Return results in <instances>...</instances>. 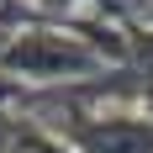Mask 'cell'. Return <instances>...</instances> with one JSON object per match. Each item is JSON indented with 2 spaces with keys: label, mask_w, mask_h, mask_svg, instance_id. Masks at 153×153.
Returning a JSON list of instances; mask_svg holds the SVG:
<instances>
[{
  "label": "cell",
  "mask_w": 153,
  "mask_h": 153,
  "mask_svg": "<svg viewBox=\"0 0 153 153\" xmlns=\"http://www.w3.org/2000/svg\"><path fill=\"white\" fill-rule=\"evenodd\" d=\"M100 74H111L100 48L63 21L21 27L0 53V79L16 90H69V85H90Z\"/></svg>",
  "instance_id": "6da1fadb"
},
{
  "label": "cell",
  "mask_w": 153,
  "mask_h": 153,
  "mask_svg": "<svg viewBox=\"0 0 153 153\" xmlns=\"http://www.w3.org/2000/svg\"><path fill=\"white\" fill-rule=\"evenodd\" d=\"M74 153H153V116L132 106H95L63 127Z\"/></svg>",
  "instance_id": "7a4b0ae2"
},
{
  "label": "cell",
  "mask_w": 153,
  "mask_h": 153,
  "mask_svg": "<svg viewBox=\"0 0 153 153\" xmlns=\"http://www.w3.org/2000/svg\"><path fill=\"white\" fill-rule=\"evenodd\" d=\"M11 153H74V148H69L63 132H53V127H42V122L16 111V148Z\"/></svg>",
  "instance_id": "3957f363"
},
{
  "label": "cell",
  "mask_w": 153,
  "mask_h": 153,
  "mask_svg": "<svg viewBox=\"0 0 153 153\" xmlns=\"http://www.w3.org/2000/svg\"><path fill=\"white\" fill-rule=\"evenodd\" d=\"M11 37H16V32H5V27H0V53H5V42H11Z\"/></svg>",
  "instance_id": "277c9868"
}]
</instances>
